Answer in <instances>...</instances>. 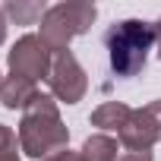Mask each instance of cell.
<instances>
[{
    "label": "cell",
    "mask_w": 161,
    "mask_h": 161,
    "mask_svg": "<svg viewBox=\"0 0 161 161\" xmlns=\"http://www.w3.org/2000/svg\"><path fill=\"white\" fill-rule=\"evenodd\" d=\"M44 161H86V158H82V152H69V148H63V152H54V155L44 158Z\"/></svg>",
    "instance_id": "12"
},
{
    "label": "cell",
    "mask_w": 161,
    "mask_h": 161,
    "mask_svg": "<svg viewBox=\"0 0 161 161\" xmlns=\"http://www.w3.org/2000/svg\"><path fill=\"white\" fill-rule=\"evenodd\" d=\"M0 86H3V76H0Z\"/></svg>",
    "instance_id": "17"
},
{
    "label": "cell",
    "mask_w": 161,
    "mask_h": 161,
    "mask_svg": "<svg viewBox=\"0 0 161 161\" xmlns=\"http://www.w3.org/2000/svg\"><path fill=\"white\" fill-rule=\"evenodd\" d=\"M117 139L130 152H152V145L161 142V98L148 101L145 108H133Z\"/></svg>",
    "instance_id": "6"
},
{
    "label": "cell",
    "mask_w": 161,
    "mask_h": 161,
    "mask_svg": "<svg viewBox=\"0 0 161 161\" xmlns=\"http://www.w3.org/2000/svg\"><path fill=\"white\" fill-rule=\"evenodd\" d=\"M0 161H22V158L16 155V148H3L0 152Z\"/></svg>",
    "instance_id": "14"
},
{
    "label": "cell",
    "mask_w": 161,
    "mask_h": 161,
    "mask_svg": "<svg viewBox=\"0 0 161 161\" xmlns=\"http://www.w3.org/2000/svg\"><path fill=\"white\" fill-rule=\"evenodd\" d=\"M47 86H51V95L63 104H79L89 92V76L82 69V63L76 60L73 51H60L54 54V66H51V76H47Z\"/></svg>",
    "instance_id": "5"
},
{
    "label": "cell",
    "mask_w": 161,
    "mask_h": 161,
    "mask_svg": "<svg viewBox=\"0 0 161 161\" xmlns=\"http://www.w3.org/2000/svg\"><path fill=\"white\" fill-rule=\"evenodd\" d=\"M130 114H133V108L130 104H123V101H104V104H98L95 111H92V126H98V130H104V133H120L123 130V123L130 120Z\"/></svg>",
    "instance_id": "8"
},
{
    "label": "cell",
    "mask_w": 161,
    "mask_h": 161,
    "mask_svg": "<svg viewBox=\"0 0 161 161\" xmlns=\"http://www.w3.org/2000/svg\"><path fill=\"white\" fill-rule=\"evenodd\" d=\"M82 158L86 161H117L120 158V145L114 136L108 133H95L82 142Z\"/></svg>",
    "instance_id": "10"
},
{
    "label": "cell",
    "mask_w": 161,
    "mask_h": 161,
    "mask_svg": "<svg viewBox=\"0 0 161 161\" xmlns=\"http://www.w3.org/2000/svg\"><path fill=\"white\" fill-rule=\"evenodd\" d=\"M38 95H41L38 82L22 79V76H7L3 86H0V104H3L7 111H25Z\"/></svg>",
    "instance_id": "7"
},
{
    "label": "cell",
    "mask_w": 161,
    "mask_h": 161,
    "mask_svg": "<svg viewBox=\"0 0 161 161\" xmlns=\"http://www.w3.org/2000/svg\"><path fill=\"white\" fill-rule=\"evenodd\" d=\"M95 19H98V7L95 3H86V0L54 3V7H47V13L41 19V41L54 54L69 51V41L86 35Z\"/></svg>",
    "instance_id": "3"
},
{
    "label": "cell",
    "mask_w": 161,
    "mask_h": 161,
    "mask_svg": "<svg viewBox=\"0 0 161 161\" xmlns=\"http://www.w3.org/2000/svg\"><path fill=\"white\" fill-rule=\"evenodd\" d=\"M69 142V130L60 120V108L54 95H38L19 120V148L29 158H51L54 152H63Z\"/></svg>",
    "instance_id": "1"
},
{
    "label": "cell",
    "mask_w": 161,
    "mask_h": 161,
    "mask_svg": "<svg viewBox=\"0 0 161 161\" xmlns=\"http://www.w3.org/2000/svg\"><path fill=\"white\" fill-rule=\"evenodd\" d=\"M117 161H155V158H152V152H130V148H123Z\"/></svg>",
    "instance_id": "13"
},
{
    "label": "cell",
    "mask_w": 161,
    "mask_h": 161,
    "mask_svg": "<svg viewBox=\"0 0 161 161\" xmlns=\"http://www.w3.org/2000/svg\"><path fill=\"white\" fill-rule=\"evenodd\" d=\"M155 25V47H158V57H161V16H158V22H152Z\"/></svg>",
    "instance_id": "15"
},
{
    "label": "cell",
    "mask_w": 161,
    "mask_h": 161,
    "mask_svg": "<svg viewBox=\"0 0 161 161\" xmlns=\"http://www.w3.org/2000/svg\"><path fill=\"white\" fill-rule=\"evenodd\" d=\"M7 66H10V76H22V79H47L51 76V66H54V51L41 41V35H22L10 54H7Z\"/></svg>",
    "instance_id": "4"
},
{
    "label": "cell",
    "mask_w": 161,
    "mask_h": 161,
    "mask_svg": "<svg viewBox=\"0 0 161 161\" xmlns=\"http://www.w3.org/2000/svg\"><path fill=\"white\" fill-rule=\"evenodd\" d=\"M0 10H3V16L13 19L16 25H35V22L44 19V13H47V7L38 3V0H7Z\"/></svg>",
    "instance_id": "9"
},
{
    "label": "cell",
    "mask_w": 161,
    "mask_h": 161,
    "mask_svg": "<svg viewBox=\"0 0 161 161\" xmlns=\"http://www.w3.org/2000/svg\"><path fill=\"white\" fill-rule=\"evenodd\" d=\"M108 63L117 79H133L145 69L148 51L155 47V25L142 19H120L104 32Z\"/></svg>",
    "instance_id": "2"
},
{
    "label": "cell",
    "mask_w": 161,
    "mask_h": 161,
    "mask_svg": "<svg viewBox=\"0 0 161 161\" xmlns=\"http://www.w3.org/2000/svg\"><path fill=\"white\" fill-rule=\"evenodd\" d=\"M7 41V16H3V10H0V44Z\"/></svg>",
    "instance_id": "16"
},
{
    "label": "cell",
    "mask_w": 161,
    "mask_h": 161,
    "mask_svg": "<svg viewBox=\"0 0 161 161\" xmlns=\"http://www.w3.org/2000/svg\"><path fill=\"white\" fill-rule=\"evenodd\" d=\"M3 148H16V133L0 123V152H3Z\"/></svg>",
    "instance_id": "11"
}]
</instances>
